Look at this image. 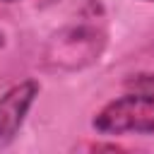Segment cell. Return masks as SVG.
Wrapping results in <instances>:
<instances>
[{"label": "cell", "mask_w": 154, "mask_h": 154, "mask_svg": "<svg viewBox=\"0 0 154 154\" xmlns=\"http://www.w3.org/2000/svg\"><path fill=\"white\" fill-rule=\"evenodd\" d=\"M106 46V36L94 26H70L55 34L43 53V63L48 70H82L99 60Z\"/></svg>", "instance_id": "cell-1"}, {"label": "cell", "mask_w": 154, "mask_h": 154, "mask_svg": "<svg viewBox=\"0 0 154 154\" xmlns=\"http://www.w3.org/2000/svg\"><path fill=\"white\" fill-rule=\"evenodd\" d=\"M103 135H154V94H125L108 101L91 120Z\"/></svg>", "instance_id": "cell-2"}, {"label": "cell", "mask_w": 154, "mask_h": 154, "mask_svg": "<svg viewBox=\"0 0 154 154\" xmlns=\"http://www.w3.org/2000/svg\"><path fill=\"white\" fill-rule=\"evenodd\" d=\"M36 96H38V82L34 79H24L0 96V140H12L19 132Z\"/></svg>", "instance_id": "cell-3"}, {"label": "cell", "mask_w": 154, "mask_h": 154, "mask_svg": "<svg viewBox=\"0 0 154 154\" xmlns=\"http://www.w3.org/2000/svg\"><path fill=\"white\" fill-rule=\"evenodd\" d=\"M7 2H10V0H7Z\"/></svg>", "instance_id": "cell-4"}, {"label": "cell", "mask_w": 154, "mask_h": 154, "mask_svg": "<svg viewBox=\"0 0 154 154\" xmlns=\"http://www.w3.org/2000/svg\"><path fill=\"white\" fill-rule=\"evenodd\" d=\"M152 2H154V0H152Z\"/></svg>", "instance_id": "cell-5"}]
</instances>
